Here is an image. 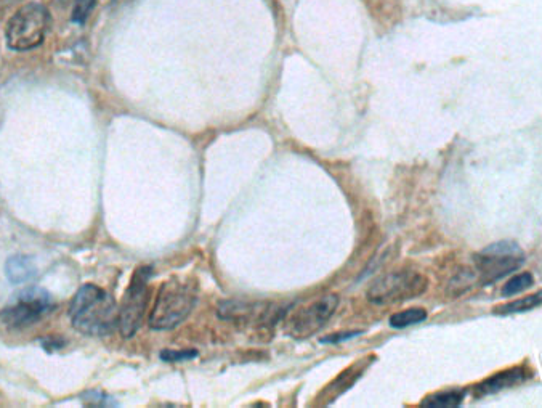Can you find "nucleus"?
Masks as SVG:
<instances>
[{
	"mask_svg": "<svg viewBox=\"0 0 542 408\" xmlns=\"http://www.w3.org/2000/svg\"><path fill=\"white\" fill-rule=\"evenodd\" d=\"M361 331H348V333H339V335H331L328 338L321 339V343L324 344H337L342 343V341H347V339L356 338L360 336Z\"/></svg>",
	"mask_w": 542,
	"mask_h": 408,
	"instance_id": "6ab92c4d",
	"label": "nucleus"
},
{
	"mask_svg": "<svg viewBox=\"0 0 542 408\" xmlns=\"http://www.w3.org/2000/svg\"><path fill=\"white\" fill-rule=\"evenodd\" d=\"M429 286L424 275L413 270L392 272L377 278L368 290V299L377 306H390L397 302L409 301L425 293Z\"/></svg>",
	"mask_w": 542,
	"mask_h": 408,
	"instance_id": "39448f33",
	"label": "nucleus"
},
{
	"mask_svg": "<svg viewBox=\"0 0 542 408\" xmlns=\"http://www.w3.org/2000/svg\"><path fill=\"white\" fill-rule=\"evenodd\" d=\"M542 306V290L538 293L530 294L526 298L517 299V301L509 302L506 306L494 309V314H520V312L533 311L536 307Z\"/></svg>",
	"mask_w": 542,
	"mask_h": 408,
	"instance_id": "4468645a",
	"label": "nucleus"
},
{
	"mask_svg": "<svg viewBox=\"0 0 542 408\" xmlns=\"http://www.w3.org/2000/svg\"><path fill=\"white\" fill-rule=\"evenodd\" d=\"M55 307V302L47 291L41 288H28L18 294L12 306L2 312V320L10 328L31 327L44 319Z\"/></svg>",
	"mask_w": 542,
	"mask_h": 408,
	"instance_id": "6e6552de",
	"label": "nucleus"
},
{
	"mask_svg": "<svg viewBox=\"0 0 542 408\" xmlns=\"http://www.w3.org/2000/svg\"><path fill=\"white\" fill-rule=\"evenodd\" d=\"M339 298L336 294H329L324 298L316 299L307 306H302L292 312L284 320V333L294 339H307L315 335L328 323L332 315L336 314Z\"/></svg>",
	"mask_w": 542,
	"mask_h": 408,
	"instance_id": "0eeeda50",
	"label": "nucleus"
},
{
	"mask_svg": "<svg viewBox=\"0 0 542 408\" xmlns=\"http://www.w3.org/2000/svg\"><path fill=\"white\" fill-rule=\"evenodd\" d=\"M71 323L87 336H108L118 327L119 309L116 302L97 285L79 288L69 307Z\"/></svg>",
	"mask_w": 542,
	"mask_h": 408,
	"instance_id": "f257e3e1",
	"label": "nucleus"
},
{
	"mask_svg": "<svg viewBox=\"0 0 542 408\" xmlns=\"http://www.w3.org/2000/svg\"><path fill=\"white\" fill-rule=\"evenodd\" d=\"M97 0H76L73 10V21L77 25H82L90 17V13L95 9Z\"/></svg>",
	"mask_w": 542,
	"mask_h": 408,
	"instance_id": "f3484780",
	"label": "nucleus"
},
{
	"mask_svg": "<svg viewBox=\"0 0 542 408\" xmlns=\"http://www.w3.org/2000/svg\"><path fill=\"white\" fill-rule=\"evenodd\" d=\"M531 372H528L525 367H514L506 372L496 373L488 380L475 386V394L478 397L490 396L502 389L514 388L517 384L525 383L530 378Z\"/></svg>",
	"mask_w": 542,
	"mask_h": 408,
	"instance_id": "9d476101",
	"label": "nucleus"
},
{
	"mask_svg": "<svg viewBox=\"0 0 542 408\" xmlns=\"http://www.w3.org/2000/svg\"><path fill=\"white\" fill-rule=\"evenodd\" d=\"M198 293L193 282L170 278L159 290L150 314V327L154 330H172L187 320L195 307Z\"/></svg>",
	"mask_w": 542,
	"mask_h": 408,
	"instance_id": "f03ea898",
	"label": "nucleus"
},
{
	"mask_svg": "<svg viewBox=\"0 0 542 408\" xmlns=\"http://www.w3.org/2000/svg\"><path fill=\"white\" fill-rule=\"evenodd\" d=\"M525 264V253L515 241H498L475 254V266L483 286L498 282Z\"/></svg>",
	"mask_w": 542,
	"mask_h": 408,
	"instance_id": "20e7f679",
	"label": "nucleus"
},
{
	"mask_svg": "<svg viewBox=\"0 0 542 408\" xmlns=\"http://www.w3.org/2000/svg\"><path fill=\"white\" fill-rule=\"evenodd\" d=\"M164 362H170V364H177V362H187V360L195 359L198 357V351L195 349H185V351H174V349H166L159 354Z\"/></svg>",
	"mask_w": 542,
	"mask_h": 408,
	"instance_id": "a211bd4d",
	"label": "nucleus"
},
{
	"mask_svg": "<svg viewBox=\"0 0 542 408\" xmlns=\"http://www.w3.org/2000/svg\"><path fill=\"white\" fill-rule=\"evenodd\" d=\"M427 320V312L421 307H414V309H408V311L398 312L390 317V327L392 328H408L411 325H417Z\"/></svg>",
	"mask_w": 542,
	"mask_h": 408,
	"instance_id": "2eb2a0df",
	"label": "nucleus"
},
{
	"mask_svg": "<svg viewBox=\"0 0 542 408\" xmlns=\"http://www.w3.org/2000/svg\"><path fill=\"white\" fill-rule=\"evenodd\" d=\"M5 272H7V277H9L13 285H23V283L33 280L34 275H36V266H34V261L29 256L17 254V256H12L5 264Z\"/></svg>",
	"mask_w": 542,
	"mask_h": 408,
	"instance_id": "9b49d317",
	"label": "nucleus"
},
{
	"mask_svg": "<svg viewBox=\"0 0 542 408\" xmlns=\"http://www.w3.org/2000/svg\"><path fill=\"white\" fill-rule=\"evenodd\" d=\"M283 311L275 306L254 304V302L223 301L219 306V317L231 322H252L259 320L262 323H275L281 319Z\"/></svg>",
	"mask_w": 542,
	"mask_h": 408,
	"instance_id": "1a4fd4ad",
	"label": "nucleus"
},
{
	"mask_svg": "<svg viewBox=\"0 0 542 408\" xmlns=\"http://www.w3.org/2000/svg\"><path fill=\"white\" fill-rule=\"evenodd\" d=\"M150 277V267H140L135 270L129 288L124 294L121 307H119L118 320L119 331L124 338H132L138 328L142 327L146 306L150 301V288H148Z\"/></svg>",
	"mask_w": 542,
	"mask_h": 408,
	"instance_id": "423d86ee",
	"label": "nucleus"
},
{
	"mask_svg": "<svg viewBox=\"0 0 542 408\" xmlns=\"http://www.w3.org/2000/svg\"><path fill=\"white\" fill-rule=\"evenodd\" d=\"M464 399H466L464 389H449V391L437 392V394L425 397L422 407L454 408L459 407Z\"/></svg>",
	"mask_w": 542,
	"mask_h": 408,
	"instance_id": "f8f14e48",
	"label": "nucleus"
},
{
	"mask_svg": "<svg viewBox=\"0 0 542 408\" xmlns=\"http://www.w3.org/2000/svg\"><path fill=\"white\" fill-rule=\"evenodd\" d=\"M533 283L534 277L530 272H523V274L515 275V277L510 278L509 282L502 288V296H504V298H512L515 294L522 293V291L531 288Z\"/></svg>",
	"mask_w": 542,
	"mask_h": 408,
	"instance_id": "dca6fc26",
	"label": "nucleus"
},
{
	"mask_svg": "<svg viewBox=\"0 0 542 408\" xmlns=\"http://www.w3.org/2000/svg\"><path fill=\"white\" fill-rule=\"evenodd\" d=\"M365 362L366 360H363V362L360 360L358 364L352 365V367L345 370V372L342 373V375H340L339 378H337V380L331 384V386H329L328 392H331L329 399H334V397L340 396L342 392L347 391V389H350L352 384L356 383V380L363 375L365 368L368 367V364H365Z\"/></svg>",
	"mask_w": 542,
	"mask_h": 408,
	"instance_id": "ddd939ff",
	"label": "nucleus"
},
{
	"mask_svg": "<svg viewBox=\"0 0 542 408\" xmlns=\"http://www.w3.org/2000/svg\"><path fill=\"white\" fill-rule=\"evenodd\" d=\"M49 26L50 15L47 9L42 4L31 2L21 7L7 23V45L17 52L36 49L44 42Z\"/></svg>",
	"mask_w": 542,
	"mask_h": 408,
	"instance_id": "7ed1b4c3",
	"label": "nucleus"
}]
</instances>
